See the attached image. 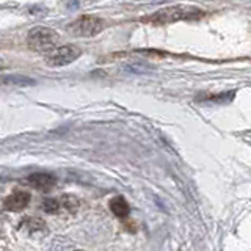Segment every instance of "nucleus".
Here are the masks:
<instances>
[{"label": "nucleus", "instance_id": "obj_4", "mask_svg": "<svg viewBox=\"0 0 251 251\" xmlns=\"http://www.w3.org/2000/svg\"><path fill=\"white\" fill-rule=\"evenodd\" d=\"M69 31L75 36H94L105 28V21L98 16L83 14L68 25Z\"/></svg>", "mask_w": 251, "mask_h": 251}, {"label": "nucleus", "instance_id": "obj_7", "mask_svg": "<svg viewBox=\"0 0 251 251\" xmlns=\"http://www.w3.org/2000/svg\"><path fill=\"white\" fill-rule=\"evenodd\" d=\"M110 210L113 212V215L124 218L129 215L130 207H129V202L126 201L123 196H116L112 201H110Z\"/></svg>", "mask_w": 251, "mask_h": 251}, {"label": "nucleus", "instance_id": "obj_10", "mask_svg": "<svg viewBox=\"0 0 251 251\" xmlns=\"http://www.w3.org/2000/svg\"><path fill=\"white\" fill-rule=\"evenodd\" d=\"M43 209L46 210V212H57L58 209H60V202H58V200H46L44 202H43Z\"/></svg>", "mask_w": 251, "mask_h": 251}, {"label": "nucleus", "instance_id": "obj_1", "mask_svg": "<svg viewBox=\"0 0 251 251\" xmlns=\"http://www.w3.org/2000/svg\"><path fill=\"white\" fill-rule=\"evenodd\" d=\"M206 14L200 8L188 6V5H175L163 8V10L155 11L154 14L143 18L145 24H151V25H168V24L177 22V21H190V19H200Z\"/></svg>", "mask_w": 251, "mask_h": 251}, {"label": "nucleus", "instance_id": "obj_3", "mask_svg": "<svg viewBox=\"0 0 251 251\" xmlns=\"http://www.w3.org/2000/svg\"><path fill=\"white\" fill-rule=\"evenodd\" d=\"M80 55H82V50L78 49V47L73 44H65V46H55L53 49L46 52L44 60L49 66L60 68V66L71 65V63L75 61Z\"/></svg>", "mask_w": 251, "mask_h": 251}, {"label": "nucleus", "instance_id": "obj_6", "mask_svg": "<svg viewBox=\"0 0 251 251\" xmlns=\"http://www.w3.org/2000/svg\"><path fill=\"white\" fill-rule=\"evenodd\" d=\"M28 202H30L28 192L18 190V192H13L10 196H6V200L3 201V207L11 212H21L22 209L27 207Z\"/></svg>", "mask_w": 251, "mask_h": 251}, {"label": "nucleus", "instance_id": "obj_2", "mask_svg": "<svg viewBox=\"0 0 251 251\" xmlns=\"http://www.w3.org/2000/svg\"><path fill=\"white\" fill-rule=\"evenodd\" d=\"M60 43V35L49 27H35L27 35V46L35 52H49Z\"/></svg>", "mask_w": 251, "mask_h": 251}, {"label": "nucleus", "instance_id": "obj_11", "mask_svg": "<svg viewBox=\"0 0 251 251\" xmlns=\"http://www.w3.org/2000/svg\"><path fill=\"white\" fill-rule=\"evenodd\" d=\"M3 68H5V61L0 58V69H3Z\"/></svg>", "mask_w": 251, "mask_h": 251}, {"label": "nucleus", "instance_id": "obj_9", "mask_svg": "<svg viewBox=\"0 0 251 251\" xmlns=\"http://www.w3.org/2000/svg\"><path fill=\"white\" fill-rule=\"evenodd\" d=\"M5 83H11V85H18V86H27V85H33L35 83V80H30V78H27V77H21V75H18V77H8V78H5L3 80Z\"/></svg>", "mask_w": 251, "mask_h": 251}, {"label": "nucleus", "instance_id": "obj_5", "mask_svg": "<svg viewBox=\"0 0 251 251\" xmlns=\"http://www.w3.org/2000/svg\"><path fill=\"white\" fill-rule=\"evenodd\" d=\"M27 184L31 188H35V190L49 192L57 184V179H55L53 175H49V173H33L31 176H28Z\"/></svg>", "mask_w": 251, "mask_h": 251}, {"label": "nucleus", "instance_id": "obj_8", "mask_svg": "<svg viewBox=\"0 0 251 251\" xmlns=\"http://www.w3.org/2000/svg\"><path fill=\"white\" fill-rule=\"evenodd\" d=\"M21 227L27 229L28 232H41L46 231V223L44 220L38 218V217H31V218H25L21 223Z\"/></svg>", "mask_w": 251, "mask_h": 251}]
</instances>
